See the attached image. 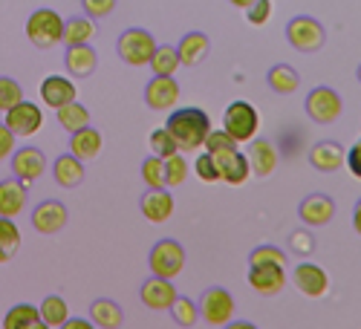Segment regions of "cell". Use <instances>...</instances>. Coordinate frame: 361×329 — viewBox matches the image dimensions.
<instances>
[{"instance_id":"cell-1","label":"cell","mask_w":361,"mask_h":329,"mask_svg":"<svg viewBox=\"0 0 361 329\" xmlns=\"http://www.w3.org/2000/svg\"><path fill=\"white\" fill-rule=\"evenodd\" d=\"M165 128L179 144V154H191L205 144L208 133H212V118L200 107H185V110H173Z\"/></svg>"},{"instance_id":"cell-2","label":"cell","mask_w":361,"mask_h":329,"mask_svg":"<svg viewBox=\"0 0 361 329\" xmlns=\"http://www.w3.org/2000/svg\"><path fill=\"white\" fill-rule=\"evenodd\" d=\"M64 18L55 9H35L26 20V38L38 49H52L64 41Z\"/></svg>"},{"instance_id":"cell-3","label":"cell","mask_w":361,"mask_h":329,"mask_svg":"<svg viewBox=\"0 0 361 329\" xmlns=\"http://www.w3.org/2000/svg\"><path fill=\"white\" fill-rule=\"evenodd\" d=\"M223 130L240 144V142H252L260 130V113L249 101H231L223 113Z\"/></svg>"},{"instance_id":"cell-4","label":"cell","mask_w":361,"mask_h":329,"mask_svg":"<svg viewBox=\"0 0 361 329\" xmlns=\"http://www.w3.org/2000/svg\"><path fill=\"white\" fill-rule=\"evenodd\" d=\"M154 52H157V41L147 29H128V32H122V38H118V55H122V61L130 67L150 64Z\"/></svg>"},{"instance_id":"cell-5","label":"cell","mask_w":361,"mask_h":329,"mask_svg":"<svg viewBox=\"0 0 361 329\" xmlns=\"http://www.w3.org/2000/svg\"><path fill=\"white\" fill-rule=\"evenodd\" d=\"M286 38H289V44H292L295 49H300V52H318V49H324V44H326L324 26H321L315 18H310V15L292 18L289 26H286Z\"/></svg>"},{"instance_id":"cell-6","label":"cell","mask_w":361,"mask_h":329,"mask_svg":"<svg viewBox=\"0 0 361 329\" xmlns=\"http://www.w3.org/2000/svg\"><path fill=\"white\" fill-rule=\"evenodd\" d=\"M150 272H154V278H176L179 272H183V266H185V249L179 246L176 240H159L154 249H150Z\"/></svg>"},{"instance_id":"cell-7","label":"cell","mask_w":361,"mask_h":329,"mask_svg":"<svg viewBox=\"0 0 361 329\" xmlns=\"http://www.w3.org/2000/svg\"><path fill=\"white\" fill-rule=\"evenodd\" d=\"M197 306H200V318L212 326H226L234 318V297L220 286L205 289V294L200 297Z\"/></svg>"},{"instance_id":"cell-8","label":"cell","mask_w":361,"mask_h":329,"mask_svg":"<svg viewBox=\"0 0 361 329\" xmlns=\"http://www.w3.org/2000/svg\"><path fill=\"white\" fill-rule=\"evenodd\" d=\"M344 104H341V96L336 93L333 87H315L312 93L307 96V113L312 122L318 125H333L338 122Z\"/></svg>"},{"instance_id":"cell-9","label":"cell","mask_w":361,"mask_h":329,"mask_svg":"<svg viewBox=\"0 0 361 329\" xmlns=\"http://www.w3.org/2000/svg\"><path fill=\"white\" fill-rule=\"evenodd\" d=\"M4 125L18 136V139H29V136H35L44 125V110L35 104V101H20L15 104L12 110H6V118H4Z\"/></svg>"},{"instance_id":"cell-10","label":"cell","mask_w":361,"mask_h":329,"mask_svg":"<svg viewBox=\"0 0 361 329\" xmlns=\"http://www.w3.org/2000/svg\"><path fill=\"white\" fill-rule=\"evenodd\" d=\"M292 283L307 297H324L329 292V275L315 263H298L292 272Z\"/></svg>"},{"instance_id":"cell-11","label":"cell","mask_w":361,"mask_h":329,"mask_svg":"<svg viewBox=\"0 0 361 329\" xmlns=\"http://www.w3.org/2000/svg\"><path fill=\"white\" fill-rule=\"evenodd\" d=\"M44 170H47V159L38 147H20V151L12 154V173L20 182H26V185L35 182V179L44 176Z\"/></svg>"},{"instance_id":"cell-12","label":"cell","mask_w":361,"mask_h":329,"mask_svg":"<svg viewBox=\"0 0 361 329\" xmlns=\"http://www.w3.org/2000/svg\"><path fill=\"white\" fill-rule=\"evenodd\" d=\"M38 93H41V101H44L47 107L61 110L64 104H73V101H75L78 89H75V84H73L70 78H64V75H49V78L41 81Z\"/></svg>"},{"instance_id":"cell-13","label":"cell","mask_w":361,"mask_h":329,"mask_svg":"<svg viewBox=\"0 0 361 329\" xmlns=\"http://www.w3.org/2000/svg\"><path fill=\"white\" fill-rule=\"evenodd\" d=\"M67 208L64 202H58V199H44L35 211H32V225L38 234H58L64 225H67Z\"/></svg>"},{"instance_id":"cell-14","label":"cell","mask_w":361,"mask_h":329,"mask_svg":"<svg viewBox=\"0 0 361 329\" xmlns=\"http://www.w3.org/2000/svg\"><path fill=\"white\" fill-rule=\"evenodd\" d=\"M145 101L150 110H171L179 101V84L171 75H154L145 87Z\"/></svg>"},{"instance_id":"cell-15","label":"cell","mask_w":361,"mask_h":329,"mask_svg":"<svg viewBox=\"0 0 361 329\" xmlns=\"http://www.w3.org/2000/svg\"><path fill=\"white\" fill-rule=\"evenodd\" d=\"M139 294H142V304H145L147 309H157V312L171 309L173 301L179 297L176 289H173V283L165 280V278H150V280H145L142 289H139Z\"/></svg>"},{"instance_id":"cell-16","label":"cell","mask_w":361,"mask_h":329,"mask_svg":"<svg viewBox=\"0 0 361 329\" xmlns=\"http://www.w3.org/2000/svg\"><path fill=\"white\" fill-rule=\"evenodd\" d=\"M26 199H29L26 182H20V179H15V176L0 179V217L15 220L26 208Z\"/></svg>"},{"instance_id":"cell-17","label":"cell","mask_w":361,"mask_h":329,"mask_svg":"<svg viewBox=\"0 0 361 329\" xmlns=\"http://www.w3.org/2000/svg\"><path fill=\"white\" fill-rule=\"evenodd\" d=\"M344 159H347V151L344 144L326 139V142H318L312 151H310V165L321 173H336L338 168H344Z\"/></svg>"},{"instance_id":"cell-18","label":"cell","mask_w":361,"mask_h":329,"mask_svg":"<svg viewBox=\"0 0 361 329\" xmlns=\"http://www.w3.org/2000/svg\"><path fill=\"white\" fill-rule=\"evenodd\" d=\"M249 286L260 294H278L286 286V266H249Z\"/></svg>"},{"instance_id":"cell-19","label":"cell","mask_w":361,"mask_h":329,"mask_svg":"<svg viewBox=\"0 0 361 329\" xmlns=\"http://www.w3.org/2000/svg\"><path fill=\"white\" fill-rule=\"evenodd\" d=\"M298 217L307 225H326L336 217V202L326 194H310L304 202L298 205Z\"/></svg>"},{"instance_id":"cell-20","label":"cell","mask_w":361,"mask_h":329,"mask_svg":"<svg viewBox=\"0 0 361 329\" xmlns=\"http://www.w3.org/2000/svg\"><path fill=\"white\" fill-rule=\"evenodd\" d=\"M142 214L150 223H168L173 214V197L165 188H147L142 194Z\"/></svg>"},{"instance_id":"cell-21","label":"cell","mask_w":361,"mask_h":329,"mask_svg":"<svg viewBox=\"0 0 361 329\" xmlns=\"http://www.w3.org/2000/svg\"><path fill=\"white\" fill-rule=\"evenodd\" d=\"M217 168H220V179L228 185H243L246 179L252 176V165L246 159V154H240V151H228V154H220L214 156Z\"/></svg>"},{"instance_id":"cell-22","label":"cell","mask_w":361,"mask_h":329,"mask_svg":"<svg viewBox=\"0 0 361 329\" xmlns=\"http://www.w3.org/2000/svg\"><path fill=\"white\" fill-rule=\"evenodd\" d=\"M64 64H67V73L73 78H90L99 67V55L90 44H81V46H67L64 52Z\"/></svg>"},{"instance_id":"cell-23","label":"cell","mask_w":361,"mask_h":329,"mask_svg":"<svg viewBox=\"0 0 361 329\" xmlns=\"http://www.w3.org/2000/svg\"><path fill=\"white\" fill-rule=\"evenodd\" d=\"M246 159H249L255 176H269V173L278 168V147L269 142V139H252Z\"/></svg>"},{"instance_id":"cell-24","label":"cell","mask_w":361,"mask_h":329,"mask_svg":"<svg viewBox=\"0 0 361 329\" xmlns=\"http://www.w3.org/2000/svg\"><path fill=\"white\" fill-rule=\"evenodd\" d=\"M102 133L90 125V128H84V130H78V133H73V139H70V154L75 156V159H81V162H90V159H96L99 154H102Z\"/></svg>"},{"instance_id":"cell-25","label":"cell","mask_w":361,"mask_h":329,"mask_svg":"<svg viewBox=\"0 0 361 329\" xmlns=\"http://www.w3.org/2000/svg\"><path fill=\"white\" fill-rule=\"evenodd\" d=\"M208 49H212V41H208V35H202V32H188V35H183V41H179V46H176L179 64H185V67L200 64L202 58L208 55Z\"/></svg>"},{"instance_id":"cell-26","label":"cell","mask_w":361,"mask_h":329,"mask_svg":"<svg viewBox=\"0 0 361 329\" xmlns=\"http://www.w3.org/2000/svg\"><path fill=\"white\" fill-rule=\"evenodd\" d=\"M52 176L61 188H78L84 179V162L75 159L73 154H61L52 165Z\"/></svg>"},{"instance_id":"cell-27","label":"cell","mask_w":361,"mask_h":329,"mask_svg":"<svg viewBox=\"0 0 361 329\" xmlns=\"http://www.w3.org/2000/svg\"><path fill=\"white\" fill-rule=\"evenodd\" d=\"M90 318H93V323L102 326V329H118V326H122V321H125L122 306H118L116 301H107V297L90 304Z\"/></svg>"},{"instance_id":"cell-28","label":"cell","mask_w":361,"mask_h":329,"mask_svg":"<svg viewBox=\"0 0 361 329\" xmlns=\"http://www.w3.org/2000/svg\"><path fill=\"white\" fill-rule=\"evenodd\" d=\"M96 23L90 18H70L64 23V44L67 46H81V44H90L96 38Z\"/></svg>"},{"instance_id":"cell-29","label":"cell","mask_w":361,"mask_h":329,"mask_svg":"<svg viewBox=\"0 0 361 329\" xmlns=\"http://www.w3.org/2000/svg\"><path fill=\"white\" fill-rule=\"evenodd\" d=\"M55 113H58V125H61L67 133H78V130L90 128V110L84 104H78V101L64 104L61 110H55Z\"/></svg>"},{"instance_id":"cell-30","label":"cell","mask_w":361,"mask_h":329,"mask_svg":"<svg viewBox=\"0 0 361 329\" xmlns=\"http://www.w3.org/2000/svg\"><path fill=\"white\" fill-rule=\"evenodd\" d=\"M38 315H41V321H44L47 326H61V323L70 318V306H67L64 297L47 294L44 301H41V306H38Z\"/></svg>"},{"instance_id":"cell-31","label":"cell","mask_w":361,"mask_h":329,"mask_svg":"<svg viewBox=\"0 0 361 329\" xmlns=\"http://www.w3.org/2000/svg\"><path fill=\"white\" fill-rule=\"evenodd\" d=\"M266 81H269V87H272L275 93H281V96H289V93H295V89H298V84H300L298 73H295L289 64H275L272 70H269Z\"/></svg>"},{"instance_id":"cell-32","label":"cell","mask_w":361,"mask_h":329,"mask_svg":"<svg viewBox=\"0 0 361 329\" xmlns=\"http://www.w3.org/2000/svg\"><path fill=\"white\" fill-rule=\"evenodd\" d=\"M20 249V231L12 220L0 217V263H9Z\"/></svg>"},{"instance_id":"cell-33","label":"cell","mask_w":361,"mask_h":329,"mask_svg":"<svg viewBox=\"0 0 361 329\" xmlns=\"http://www.w3.org/2000/svg\"><path fill=\"white\" fill-rule=\"evenodd\" d=\"M150 70H154L157 75H171V78H173V73L179 70V55H176V46H168V44L157 46L154 58H150Z\"/></svg>"},{"instance_id":"cell-34","label":"cell","mask_w":361,"mask_h":329,"mask_svg":"<svg viewBox=\"0 0 361 329\" xmlns=\"http://www.w3.org/2000/svg\"><path fill=\"white\" fill-rule=\"evenodd\" d=\"M35 321H41L38 306H32V304H18V306H12V309L6 312L4 329H26L29 323H35Z\"/></svg>"},{"instance_id":"cell-35","label":"cell","mask_w":361,"mask_h":329,"mask_svg":"<svg viewBox=\"0 0 361 329\" xmlns=\"http://www.w3.org/2000/svg\"><path fill=\"white\" fill-rule=\"evenodd\" d=\"M150 151H154V156H159V159H168V156L179 154V144L173 142L168 128H157L154 133H150Z\"/></svg>"},{"instance_id":"cell-36","label":"cell","mask_w":361,"mask_h":329,"mask_svg":"<svg viewBox=\"0 0 361 329\" xmlns=\"http://www.w3.org/2000/svg\"><path fill=\"white\" fill-rule=\"evenodd\" d=\"M142 179L147 188H165V159L147 156L142 162Z\"/></svg>"},{"instance_id":"cell-37","label":"cell","mask_w":361,"mask_h":329,"mask_svg":"<svg viewBox=\"0 0 361 329\" xmlns=\"http://www.w3.org/2000/svg\"><path fill=\"white\" fill-rule=\"evenodd\" d=\"M171 312H173L176 323L185 326V329H191V326L200 321V306H197L194 301H188V297H176L173 306H171Z\"/></svg>"},{"instance_id":"cell-38","label":"cell","mask_w":361,"mask_h":329,"mask_svg":"<svg viewBox=\"0 0 361 329\" xmlns=\"http://www.w3.org/2000/svg\"><path fill=\"white\" fill-rule=\"evenodd\" d=\"M188 179V162L183 154H173L165 159V185H183Z\"/></svg>"},{"instance_id":"cell-39","label":"cell","mask_w":361,"mask_h":329,"mask_svg":"<svg viewBox=\"0 0 361 329\" xmlns=\"http://www.w3.org/2000/svg\"><path fill=\"white\" fill-rule=\"evenodd\" d=\"M23 101V89L15 78H6V75H0V110H12L15 104Z\"/></svg>"},{"instance_id":"cell-40","label":"cell","mask_w":361,"mask_h":329,"mask_svg":"<svg viewBox=\"0 0 361 329\" xmlns=\"http://www.w3.org/2000/svg\"><path fill=\"white\" fill-rule=\"evenodd\" d=\"M249 266H286V254L278 246H257L249 254Z\"/></svg>"},{"instance_id":"cell-41","label":"cell","mask_w":361,"mask_h":329,"mask_svg":"<svg viewBox=\"0 0 361 329\" xmlns=\"http://www.w3.org/2000/svg\"><path fill=\"white\" fill-rule=\"evenodd\" d=\"M205 147H208L205 154H212V156H220V154H228V151H240L237 142H234L226 130H212V133H208Z\"/></svg>"},{"instance_id":"cell-42","label":"cell","mask_w":361,"mask_h":329,"mask_svg":"<svg viewBox=\"0 0 361 329\" xmlns=\"http://www.w3.org/2000/svg\"><path fill=\"white\" fill-rule=\"evenodd\" d=\"M289 249L300 257H310L315 252V237L307 231V228H298L295 234H289Z\"/></svg>"},{"instance_id":"cell-43","label":"cell","mask_w":361,"mask_h":329,"mask_svg":"<svg viewBox=\"0 0 361 329\" xmlns=\"http://www.w3.org/2000/svg\"><path fill=\"white\" fill-rule=\"evenodd\" d=\"M194 170H197V176L202 179V182H217L220 179V168H217L212 154H200L197 162H194Z\"/></svg>"},{"instance_id":"cell-44","label":"cell","mask_w":361,"mask_h":329,"mask_svg":"<svg viewBox=\"0 0 361 329\" xmlns=\"http://www.w3.org/2000/svg\"><path fill=\"white\" fill-rule=\"evenodd\" d=\"M81 6L90 20H96V18H107L116 9V0H81Z\"/></svg>"},{"instance_id":"cell-45","label":"cell","mask_w":361,"mask_h":329,"mask_svg":"<svg viewBox=\"0 0 361 329\" xmlns=\"http://www.w3.org/2000/svg\"><path fill=\"white\" fill-rule=\"evenodd\" d=\"M246 18L252 26H263L269 18H272V0H257L255 6L246 9Z\"/></svg>"},{"instance_id":"cell-46","label":"cell","mask_w":361,"mask_h":329,"mask_svg":"<svg viewBox=\"0 0 361 329\" xmlns=\"http://www.w3.org/2000/svg\"><path fill=\"white\" fill-rule=\"evenodd\" d=\"M15 139H18V136H15L6 125H0V162L15 154Z\"/></svg>"},{"instance_id":"cell-47","label":"cell","mask_w":361,"mask_h":329,"mask_svg":"<svg viewBox=\"0 0 361 329\" xmlns=\"http://www.w3.org/2000/svg\"><path fill=\"white\" fill-rule=\"evenodd\" d=\"M344 162H347V168H350V173L361 179V142L350 147V151H347V159H344Z\"/></svg>"},{"instance_id":"cell-48","label":"cell","mask_w":361,"mask_h":329,"mask_svg":"<svg viewBox=\"0 0 361 329\" xmlns=\"http://www.w3.org/2000/svg\"><path fill=\"white\" fill-rule=\"evenodd\" d=\"M61 329H96L93 321H84V318H67L61 323Z\"/></svg>"},{"instance_id":"cell-49","label":"cell","mask_w":361,"mask_h":329,"mask_svg":"<svg viewBox=\"0 0 361 329\" xmlns=\"http://www.w3.org/2000/svg\"><path fill=\"white\" fill-rule=\"evenodd\" d=\"M226 329H257L252 321H228Z\"/></svg>"},{"instance_id":"cell-50","label":"cell","mask_w":361,"mask_h":329,"mask_svg":"<svg viewBox=\"0 0 361 329\" xmlns=\"http://www.w3.org/2000/svg\"><path fill=\"white\" fill-rule=\"evenodd\" d=\"M353 225H355V231L361 234V199H358V205H355V211H353Z\"/></svg>"},{"instance_id":"cell-51","label":"cell","mask_w":361,"mask_h":329,"mask_svg":"<svg viewBox=\"0 0 361 329\" xmlns=\"http://www.w3.org/2000/svg\"><path fill=\"white\" fill-rule=\"evenodd\" d=\"M231 6H237V9H249V6H255L257 0H228Z\"/></svg>"},{"instance_id":"cell-52","label":"cell","mask_w":361,"mask_h":329,"mask_svg":"<svg viewBox=\"0 0 361 329\" xmlns=\"http://www.w3.org/2000/svg\"><path fill=\"white\" fill-rule=\"evenodd\" d=\"M26 329H49V326H47V323H44V321H35V323H29V326H26Z\"/></svg>"},{"instance_id":"cell-53","label":"cell","mask_w":361,"mask_h":329,"mask_svg":"<svg viewBox=\"0 0 361 329\" xmlns=\"http://www.w3.org/2000/svg\"><path fill=\"white\" fill-rule=\"evenodd\" d=\"M358 81H361V67H358Z\"/></svg>"},{"instance_id":"cell-54","label":"cell","mask_w":361,"mask_h":329,"mask_svg":"<svg viewBox=\"0 0 361 329\" xmlns=\"http://www.w3.org/2000/svg\"><path fill=\"white\" fill-rule=\"evenodd\" d=\"M358 142H361V139H358Z\"/></svg>"}]
</instances>
